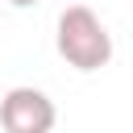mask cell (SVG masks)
<instances>
[{"label": "cell", "instance_id": "6da1fadb", "mask_svg": "<svg viewBox=\"0 0 133 133\" xmlns=\"http://www.w3.org/2000/svg\"><path fill=\"white\" fill-rule=\"evenodd\" d=\"M54 50L75 71H100V66L112 62V33L87 4H66L58 12Z\"/></svg>", "mask_w": 133, "mask_h": 133}, {"label": "cell", "instance_id": "7a4b0ae2", "mask_svg": "<svg viewBox=\"0 0 133 133\" xmlns=\"http://www.w3.org/2000/svg\"><path fill=\"white\" fill-rule=\"evenodd\" d=\"M4 133H50L58 125V108L42 87H8L0 100Z\"/></svg>", "mask_w": 133, "mask_h": 133}, {"label": "cell", "instance_id": "3957f363", "mask_svg": "<svg viewBox=\"0 0 133 133\" xmlns=\"http://www.w3.org/2000/svg\"><path fill=\"white\" fill-rule=\"evenodd\" d=\"M12 8H33V4H42V0H8Z\"/></svg>", "mask_w": 133, "mask_h": 133}]
</instances>
